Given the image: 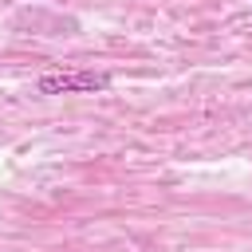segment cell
I'll list each match as a JSON object with an SVG mask.
<instances>
[{
    "instance_id": "obj_1",
    "label": "cell",
    "mask_w": 252,
    "mask_h": 252,
    "mask_svg": "<svg viewBox=\"0 0 252 252\" xmlns=\"http://www.w3.org/2000/svg\"><path fill=\"white\" fill-rule=\"evenodd\" d=\"M106 87H110V75H102V71H55V75L39 79L43 94H94Z\"/></svg>"
}]
</instances>
